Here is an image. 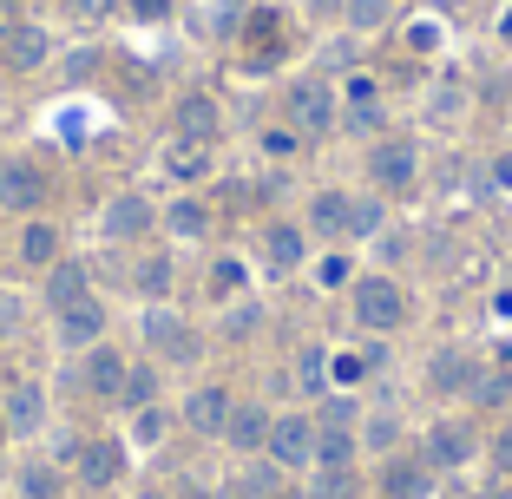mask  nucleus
<instances>
[{"label":"nucleus","mask_w":512,"mask_h":499,"mask_svg":"<svg viewBox=\"0 0 512 499\" xmlns=\"http://www.w3.org/2000/svg\"><path fill=\"white\" fill-rule=\"evenodd\" d=\"M165 230H171V237H184V243H197L204 230H211V211H204L197 197H178V204L165 211Z\"/></svg>","instance_id":"obj_27"},{"label":"nucleus","mask_w":512,"mask_h":499,"mask_svg":"<svg viewBox=\"0 0 512 499\" xmlns=\"http://www.w3.org/2000/svg\"><path fill=\"white\" fill-rule=\"evenodd\" d=\"M362 434L355 427H316V467H355Z\"/></svg>","instance_id":"obj_22"},{"label":"nucleus","mask_w":512,"mask_h":499,"mask_svg":"<svg viewBox=\"0 0 512 499\" xmlns=\"http://www.w3.org/2000/svg\"><path fill=\"white\" fill-rule=\"evenodd\" d=\"M473 375H480V368H473L467 355H460V348H440L434 368H427V381H434L440 394H467V388H473Z\"/></svg>","instance_id":"obj_23"},{"label":"nucleus","mask_w":512,"mask_h":499,"mask_svg":"<svg viewBox=\"0 0 512 499\" xmlns=\"http://www.w3.org/2000/svg\"><path fill=\"white\" fill-rule=\"evenodd\" d=\"M145 230H151V204L132 197V191L112 197L106 211H99V237H112V243H132V237H145Z\"/></svg>","instance_id":"obj_12"},{"label":"nucleus","mask_w":512,"mask_h":499,"mask_svg":"<svg viewBox=\"0 0 512 499\" xmlns=\"http://www.w3.org/2000/svg\"><path fill=\"white\" fill-rule=\"evenodd\" d=\"M289 125H296V138H322L342 125V106H335V92L322 86V79H296L289 86Z\"/></svg>","instance_id":"obj_3"},{"label":"nucleus","mask_w":512,"mask_h":499,"mask_svg":"<svg viewBox=\"0 0 512 499\" xmlns=\"http://www.w3.org/2000/svg\"><path fill=\"white\" fill-rule=\"evenodd\" d=\"M270 421H276V414L263 408V401H230L224 447H237V454H263V447H270Z\"/></svg>","instance_id":"obj_9"},{"label":"nucleus","mask_w":512,"mask_h":499,"mask_svg":"<svg viewBox=\"0 0 512 499\" xmlns=\"http://www.w3.org/2000/svg\"><path fill=\"white\" fill-rule=\"evenodd\" d=\"M493 178H499V184H512V158H499V165H493Z\"/></svg>","instance_id":"obj_50"},{"label":"nucleus","mask_w":512,"mask_h":499,"mask_svg":"<svg viewBox=\"0 0 512 499\" xmlns=\"http://www.w3.org/2000/svg\"><path fill=\"white\" fill-rule=\"evenodd\" d=\"M434 7H467V0H434Z\"/></svg>","instance_id":"obj_55"},{"label":"nucleus","mask_w":512,"mask_h":499,"mask_svg":"<svg viewBox=\"0 0 512 499\" xmlns=\"http://www.w3.org/2000/svg\"><path fill=\"white\" fill-rule=\"evenodd\" d=\"M60 467H27L20 473V499H60Z\"/></svg>","instance_id":"obj_35"},{"label":"nucleus","mask_w":512,"mask_h":499,"mask_svg":"<svg viewBox=\"0 0 512 499\" xmlns=\"http://www.w3.org/2000/svg\"><path fill=\"white\" fill-rule=\"evenodd\" d=\"M263 454H270L283 473L316 467V414H276V421H270V447H263Z\"/></svg>","instance_id":"obj_4"},{"label":"nucleus","mask_w":512,"mask_h":499,"mask_svg":"<svg viewBox=\"0 0 512 499\" xmlns=\"http://www.w3.org/2000/svg\"><path fill=\"white\" fill-rule=\"evenodd\" d=\"M125 7H132V20H145V27L171 20V0H125Z\"/></svg>","instance_id":"obj_41"},{"label":"nucleus","mask_w":512,"mask_h":499,"mask_svg":"<svg viewBox=\"0 0 512 499\" xmlns=\"http://www.w3.org/2000/svg\"><path fill=\"white\" fill-rule=\"evenodd\" d=\"M158 401V368H125V388H119V408H151Z\"/></svg>","instance_id":"obj_30"},{"label":"nucleus","mask_w":512,"mask_h":499,"mask_svg":"<svg viewBox=\"0 0 512 499\" xmlns=\"http://www.w3.org/2000/svg\"><path fill=\"white\" fill-rule=\"evenodd\" d=\"M138 499H171V493H158V486H151V493H138Z\"/></svg>","instance_id":"obj_53"},{"label":"nucleus","mask_w":512,"mask_h":499,"mask_svg":"<svg viewBox=\"0 0 512 499\" xmlns=\"http://www.w3.org/2000/svg\"><path fill=\"white\" fill-rule=\"evenodd\" d=\"M0 447H7V414H0Z\"/></svg>","instance_id":"obj_54"},{"label":"nucleus","mask_w":512,"mask_h":499,"mask_svg":"<svg viewBox=\"0 0 512 499\" xmlns=\"http://www.w3.org/2000/svg\"><path fill=\"white\" fill-rule=\"evenodd\" d=\"M309 237H322V243L348 237V191H316L309 197Z\"/></svg>","instance_id":"obj_18"},{"label":"nucleus","mask_w":512,"mask_h":499,"mask_svg":"<svg viewBox=\"0 0 512 499\" xmlns=\"http://www.w3.org/2000/svg\"><path fill=\"white\" fill-rule=\"evenodd\" d=\"M112 7H119V0H73V14H79V20H106Z\"/></svg>","instance_id":"obj_45"},{"label":"nucleus","mask_w":512,"mask_h":499,"mask_svg":"<svg viewBox=\"0 0 512 499\" xmlns=\"http://www.w3.org/2000/svg\"><path fill=\"white\" fill-rule=\"evenodd\" d=\"M329 368H335V381H342V388H348V381H362V375H368V368H362V355H335Z\"/></svg>","instance_id":"obj_43"},{"label":"nucleus","mask_w":512,"mask_h":499,"mask_svg":"<svg viewBox=\"0 0 512 499\" xmlns=\"http://www.w3.org/2000/svg\"><path fill=\"white\" fill-rule=\"evenodd\" d=\"M263 145H270L276 158H289V152H296V132H270V138H263Z\"/></svg>","instance_id":"obj_49"},{"label":"nucleus","mask_w":512,"mask_h":499,"mask_svg":"<svg viewBox=\"0 0 512 499\" xmlns=\"http://www.w3.org/2000/svg\"><path fill=\"white\" fill-rule=\"evenodd\" d=\"M467 401H473V408H506V401H512V368L499 362V368H486V375H473Z\"/></svg>","instance_id":"obj_28"},{"label":"nucleus","mask_w":512,"mask_h":499,"mask_svg":"<svg viewBox=\"0 0 512 499\" xmlns=\"http://www.w3.org/2000/svg\"><path fill=\"white\" fill-rule=\"evenodd\" d=\"M440 473L427 454H388V467H381V499H434Z\"/></svg>","instance_id":"obj_7"},{"label":"nucleus","mask_w":512,"mask_h":499,"mask_svg":"<svg viewBox=\"0 0 512 499\" xmlns=\"http://www.w3.org/2000/svg\"><path fill=\"white\" fill-rule=\"evenodd\" d=\"M171 125H178V138H191V145H211V138H217V99H211V92H184Z\"/></svg>","instance_id":"obj_17"},{"label":"nucleus","mask_w":512,"mask_h":499,"mask_svg":"<svg viewBox=\"0 0 512 499\" xmlns=\"http://www.w3.org/2000/svg\"><path fill=\"white\" fill-rule=\"evenodd\" d=\"M414 178H421V145L414 138H381L368 152V184L375 191H414Z\"/></svg>","instance_id":"obj_5"},{"label":"nucleus","mask_w":512,"mask_h":499,"mask_svg":"<svg viewBox=\"0 0 512 499\" xmlns=\"http://www.w3.org/2000/svg\"><path fill=\"white\" fill-rule=\"evenodd\" d=\"M322 368H329V362H322L316 348H309V355H302V388H309V394H316V388H322Z\"/></svg>","instance_id":"obj_44"},{"label":"nucleus","mask_w":512,"mask_h":499,"mask_svg":"<svg viewBox=\"0 0 512 499\" xmlns=\"http://www.w3.org/2000/svg\"><path fill=\"white\" fill-rule=\"evenodd\" d=\"M348 303H355L362 335H394L407 322V289L394 283V276H355V283H348Z\"/></svg>","instance_id":"obj_1"},{"label":"nucleus","mask_w":512,"mask_h":499,"mask_svg":"<svg viewBox=\"0 0 512 499\" xmlns=\"http://www.w3.org/2000/svg\"><path fill=\"white\" fill-rule=\"evenodd\" d=\"M92 296V276H86V263H53V270H46V309H53V316H60V309H73V303H86Z\"/></svg>","instance_id":"obj_15"},{"label":"nucleus","mask_w":512,"mask_h":499,"mask_svg":"<svg viewBox=\"0 0 512 499\" xmlns=\"http://www.w3.org/2000/svg\"><path fill=\"white\" fill-rule=\"evenodd\" d=\"M132 283H138V296H151V303H165V296H171V257H145V263H138V276H132Z\"/></svg>","instance_id":"obj_32"},{"label":"nucleus","mask_w":512,"mask_h":499,"mask_svg":"<svg viewBox=\"0 0 512 499\" xmlns=\"http://www.w3.org/2000/svg\"><path fill=\"white\" fill-rule=\"evenodd\" d=\"M506 427H512V421H506Z\"/></svg>","instance_id":"obj_57"},{"label":"nucleus","mask_w":512,"mask_h":499,"mask_svg":"<svg viewBox=\"0 0 512 499\" xmlns=\"http://www.w3.org/2000/svg\"><path fill=\"white\" fill-rule=\"evenodd\" d=\"M0 414H7V434H40L46 427V388L40 381H14Z\"/></svg>","instance_id":"obj_13"},{"label":"nucleus","mask_w":512,"mask_h":499,"mask_svg":"<svg viewBox=\"0 0 512 499\" xmlns=\"http://www.w3.org/2000/svg\"><path fill=\"white\" fill-rule=\"evenodd\" d=\"M316 283H322V289H348V283H355V263L335 250V257H322V263H316Z\"/></svg>","instance_id":"obj_38"},{"label":"nucleus","mask_w":512,"mask_h":499,"mask_svg":"<svg viewBox=\"0 0 512 499\" xmlns=\"http://www.w3.org/2000/svg\"><path fill=\"white\" fill-rule=\"evenodd\" d=\"M53 335H60V348H99L106 342V303L86 296V303L60 309V316H53Z\"/></svg>","instance_id":"obj_8"},{"label":"nucleus","mask_w":512,"mask_h":499,"mask_svg":"<svg viewBox=\"0 0 512 499\" xmlns=\"http://www.w3.org/2000/svg\"><path fill=\"white\" fill-rule=\"evenodd\" d=\"M302 14H309V20H335V14H342V0H302Z\"/></svg>","instance_id":"obj_46"},{"label":"nucleus","mask_w":512,"mask_h":499,"mask_svg":"<svg viewBox=\"0 0 512 499\" xmlns=\"http://www.w3.org/2000/svg\"><path fill=\"white\" fill-rule=\"evenodd\" d=\"M46 204V171L33 158H0V211L33 217Z\"/></svg>","instance_id":"obj_6"},{"label":"nucleus","mask_w":512,"mask_h":499,"mask_svg":"<svg viewBox=\"0 0 512 499\" xmlns=\"http://www.w3.org/2000/svg\"><path fill=\"white\" fill-rule=\"evenodd\" d=\"M342 99H375V79H368V73H355V79H348V92H342Z\"/></svg>","instance_id":"obj_48"},{"label":"nucleus","mask_w":512,"mask_h":499,"mask_svg":"<svg viewBox=\"0 0 512 499\" xmlns=\"http://www.w3.org/2000/svg\"><path fill=\"white\" fill-rule=\"evenodd\" d=\"M165 408H158V401H151V408H138L132 414V440H138V447H158V440H165Z\"/></svg>","instance_id":"obj_36"},{"label":"nucleus","mask_w":512,"mask_h":499,"mask_svg":"<svg viewBox=\"0 0 512 499\" xmlns=\"http://www.w3.org/2000/svg\"><path fill=\"white\" fill-rule=\"evenodd\" d=\"M256 322H263V309H256V303H237V309H230V322H224V329H230V335H250Z\"/></svg>","instance_id":"obj_42"},{"label":"nucleus","mask_w":512,"mask_h":499,"mask_svg":"<svg viewBox=\"0 0 512 499\" xmlns=\"http://www.w3.org/2000/svg\"><path fill=\"white\" fill-rule=\"evenodd\" d=\"M342 125L355 138H362V132H381V99H342Z\"/></svg>","instance_id":"obj_34"},{"label":"nucleus","mask_w":512,"mask_h":499,"mask_svg":"<svg viewBox=\"0 0 512 499\" xmlns=\"http://www.w3.org/2000/svg\"><path fill=\"white\" fill-rule=\"evenodd\" d=\"M381 230H388V204H381V191L348 197V237H381Z\"/></svg>","instance_id":"obj_26"},{"label":"nucleus","mask_w":512,"mask_h":499,"mask_svg":"<svg viewBox=\"0 0 512 499\" xmlns=\"http://www.w3.org/2000/svg\"><path fill=\"white\" fill-rule=\"evenodd\" d=\"M119 467H125V454L112 447V440H86V447H79V480L86 486H112Z\"/></svg>","instance_id":"obj_20"},{"label":"nucleus","mask_w":512,"mask_h":499,"mask_svg":"<svg viewBox=\"0 0 512 499\" xmlns=\"http://www.w3.org/2000/svg\"><path fill=\"white\" fill-rule=\"evenodd\" d=\"M20 263H27V270H53V263H60V230L33 217V224L20 230Z\"/></svg>","instance_id":"obj_21"},{"label":"nucleus","mask_w":512,"mask_h":499,"mask_svg":"<svg viewBox=\"0 0 512 499\" xmlns=\"http://www.w3.org/2000/svg\"><path fill=\"white\" fill-rule=\"evenodd\" d=\"M237 493L243 499H276L283 493V467H276L270 454H250V467L237 473Z\"/></svg>","instance_id":"obj_24"},{"label":"nucleus","mask_w":512,"mask_h":499,"mask_svg":"<svg viewBox=\"0 0 512 499\" xmlns=\"http://www.w3.org/2000/svg\"><path fill=\"white\" fill-rule=\"evenodd\" d=\"M224 421H230V394L217 388V381L191 388V401H184V427L204 434V440H224Z\"/></svg>","instance_id":"obj_11"},{"label":"nucleus","mask_w":512,"mask_h":499,"mask_svg":"<svg viewBox=\"0 0 512 499\" xmlns=\"http://www.w3.org/2000/svg\"><path fill=\"white\" fill-rule=\"evenodd\" d=\"M7 66H14V73H33V66H46V53H53V40H46L40 27H7Z\"/></svg>","instance_id":"obj_19"},{"label":"nucleus","mask_w":512,"mask_h":499,"mask_svg":"<svg viewBox=\"0 0 512 499\" xmlns=\"http://www.w3.org/2000/svg\"><path fill=\"white\" fill-rule=\"evenodd\" d=\"M20 329H27V303H20L14 289H0V342H14Z\"/></svg>","instance_id":"obj_37"},{"label":"nucleus","mask_w":512,"mask_h":499,"mask_svg":"<svg viewBox=\"0 0 512 499\" xmlns=\"http://www.w3.org/2000/svg\"><path fill=\"white\" fill-rule=\"evenodd\" d=\"M499 362H506V368H512V342H506V355H499Z\"/></svg>","instance_id":"obj_56"},{"label":"nucleus","mask_w":512,"mask_h":499,"mask_svg":"<svg viewBox=\"0 0 512 499\" xmlns=\"http://www.w3.org/2000/svg\"><path fill=\"white\" fill-rule=\"evenodd\" d=\"M388 7L394 0H342V20L355 33H375V27H388Z\"/></svg>","instance_id":"obj_33"},{"label":"nucleus","mask_w":512,"mask_h":499,"mask_svg":"<svg viewBox=\"0 0 512 499\" xmlns=\"http://www.w3.org/2000/svg\"><path fill=\"white\" fill-rule=\"evenodd\" d=\"M263 257H270L276 276L302 270V257H309V230H302V224H270V230H263Z\"/></svg>","instance_id":"obj_14"},{"label":"nucleus","mask_w":512,"mask_h":499,"mask_svg":"<svg viewBox=\"0 0 512 499\" xmlns=\"http://www.w3.org/2000/svg\"><path fill=\"white\" fill-rule=\"evenodd\" d=\"M138 335H145V348L151 355H165V362H197V335H191V322L178 316V309H165V303H145V316H138Z\"/></svg>","instance_id":"obj_2"},{"label":"nucleus","mask_w":512,"mask_h":499,"mask_svg":"<svg viewBox=\"0 0 512 499\" xmlns=\"http://www.w3.org/2000/svg\"><path fill=\"white\" fill-rule=\"evenodd\" d=\"M362 447L368 454H394V447H401V414H368L362 421Z\"/></svg>","instance_id":"obj_31"},{"label":"nucleus","mask_w":512,"mask_h":499,"mask_svg":"<svg viewBox=\"0 0 512 499\" xmlns=\"http://www.w3.org/2000/svg\"><path fill=\"white\" fill-rule=\"evenodd\" d=\"M302 493L309 499H355V467H316Z\"/></svg>","instance_id":"obj_29"},{"label":"nucleus","mask_w":512,"mask_h":499,"mask_svg":"<svg viewBox=\"0 0 512 499\" xmlns=\"http://www.w3.org/2000/svg\"><path fill=\"white\" fill-rule=\"evenodd\" d=\"M165 171H171L178 184L204 178V171H211V145H191V138H171V152H165Z\"/></svg>","instance_id":"obj_25"},{"label":"nucleus","mask_w":512,"mask_h":499,"mask_svg":"<svg viewBox=\"0 0 512 499\" xmlns=\"http://www.w3.org/2000/svg\"><path fill=\"white\" fill-rule=\"evenodd\" d=\"M421 454L434 460V473H453V467H467L473 460V427L467 421H434L421 440Z\"/></svg>","instance_id":"obj_10"},{"label":"nucleus","mask_w":512,"mask_h":499,"mask_svg":"<svg viewBox=\"0 0 512 499\" xmlns=\"http://www.w3.org/2000/svg\"><path fill=\"white\" fill-rule=\"evenodd\" d=\"M276 499H309V493H296V486H283V493H276Z\"/></svg>","instance_id":"obj_51"},{"label":"nucleus","mask_w":512,"mask_h":499,"mask_svg":"<svg viewBox=\"0 0 512 499\" xmlns=\"http://www.w3.org/2000/svg\"><path fill=\"white\" fill-rule=\"evenodd\" d=\"M237 7H243V0H217V20H211V27L230 33V27H237Z\"/></svg>","instance_id":"obj_47"},{"label":"nucleus","mask_w":512,"mask_h":499,"mask_svg":"<svg viewBox=\"0 0 512 499\" xmlns=\"http://www.w3.org/2000/svg\"><path fill=\"white\" fill-rule=\"evenodd\" d=\"M316 427H355V401H348V394H342V401H322Z\"/></svg>","instance_id":"obj_39"},{"label":"nucleus","mask_w":512,"mask_h":499,"mask_svg":"<svg viewBox=\"0 0 512 499\" xmlns=\"http://www.w3.org/2000/svg\"><path fill=\"white\" fill-rule=\"evenodd\" d=\"M211 289H217V296H230V289H243V263H237V257H224V263L211 270Z\"/></svg>","instance_id":"obj_40"},{"label":"nucleus","mask_w":512,"mask_h":499,"mask_svg":"<svg viewBox=\"0 0 512 499\" xmlns=\"http://www.w3.org/2000/svg\"><path fill=\"white\" fill-rule=\"evenodd\" d=\"M14 7H20V0H0V20H7V14H14Z\"/></svg>","instance_id":"obj_52"},{"label":"nucleus","mask_w":512,"mask_h":499,"mask_svg":"<svg viewBox=\"0 0 512 499\" xmlns=\"http://www.w3.org/2000/svg\"><path fill=\"white\" fill-rule=\"evenodd\" d=\"M125 368H132V362H125L119 348H106V342H99V348H86V388L99 394V401H119Z\"/></svg>","instance_id":"obj_16"}]
</instances>
